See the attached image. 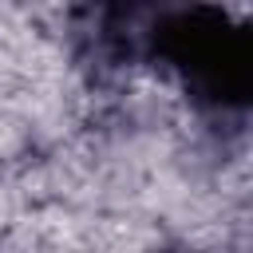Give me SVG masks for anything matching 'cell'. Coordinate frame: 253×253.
I'll list each match as a JSON object with an SVG mask.
<instances>
[{
	"label": "cell",
	"mask_w": 253,
	"mask_h": 253,
	"mask_svg": "<svg viewBox=\"0 0 253 253\" xmlns=\"http://www.w3.org/2000/svg\"><path fill=\"white\" fill-rule=\"evenodd\" d=\"M142 36L146 51L174 67L198 103L213 111L249 107V40L229 12L213 4L166 8Z\"/></svg>",
	"instance_id": "1"
}]
</instances>
